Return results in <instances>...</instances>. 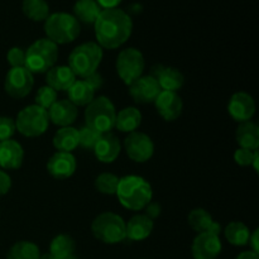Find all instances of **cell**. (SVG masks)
Returning <instances> with one entry per match:
<instances>
[{
    "instance_id": "cell-43",
    "label": "cell",
    "mask_w": 259,
    "mask_h": 259,
    "mask_svg": "<svg viewBox=\"0 0 259 259\" xmlns=\"http://www.w3.org/2000/svg\"><path fill=\"white\" fill-rule=\"evenodd\" d=\"M101 9H113V8H118L123 0H95Z\"/></svg>"
},
{
    "instance_id": "cell-28",
    "label": "cell",
    "mask_w": 259,
    "mask_h": 259,
    "mask_svg": "<svg viewBox=\"0 0 259 259\" xmlns=\"http://www.w3.org/2000/svg\"><path fill=\"white\" fill-rule=\"evenodd\" d=\"M224 235L228 242L235 247H244L248 244L250 237V230L244 223L232 222L225 227Z\"/></svg>"
},
{
    "instance_id": "cell-31",
    "label": "cell",
    "mask_w": 259,
    "mask_h": 259,
    "mask_svg": "<svg viewBox=\"0 0 259 259\" xmlns=\"http://www.w3.org/2000/svg\"><path fill=\"white\" fill-rule=\"evenodd\" d=\"M39 248L29 240H20L13 244L7 253V259H39Z\"/></svg>"
},
{
    "instance_id": "cell-9",
    "label": "cell",
    "mask_w": 259,
    "mask_h": 259,
    "mask_svg": "<svg viewBox=\"0 0 259 259\" xmlns=\"http://www.w3.org/2000/svg\"><path fill=\"white\" fill-rule=\"evenodd\" d=\"M116 73L125 85H132L141 76H143L146 68L144 56L138 48L129 47L120 51L116 58Z\"/></svg>"
},
{
    "instance_id": "cell-25",
    "label": "cell",
    "mask_w": 259,
    "mask_h": 259,
    "mask_svg": "<svg viewBox=\"0 0 259 259\" xmlns=\"http://www.w3.org/2000/svg\"><path fill=\"white\" fill-rule=\"evenodd\" d=\"M52 143L57 152L72 153V151L78 147V131L73 126L60 128L53 136Z\"/></svg>"
},
{
    "instance_id": "cell-24",
    "label": "cell",
    "mask_w": 259,
    "mask_h": 259,
    "mask_svg": "<svg viewBox=\"0 0 259 259\" xmlns=\"http://www.w3.org/2000/svg\"><path fill=\"white\" fill-rule=\"evenodd\" d=\"M142 124V113L134 106L121 109L116 113L115 128L121 133H133Z\"/></svg>"
},
{
    "instance_id": "cell-39",
    "label": "cell",
    "mask_w": 259,
    "mask_h": 259,
    "mask_svg": "<svg viewBox=\"0 0 259 259\" xmlns=\"http://www.w3.org/2000/svg\"><path fill=\"white\" fill-rule=\"evenodd\" d=\"M12 187V179L5 171L0 169V197L7 195Z\"/></svg>"
},
{
    "instance_id": "cell-23",
    "label": "cell",
    "mask_w": 259,
    "mask_h": 259,
    "mask_svg": "<svg viewBox=\"0 0 259 259\" xmlns=\"http://www.w3.org/2000/svg\"><path fill=\"white\" fill-rule=\"evenodd\" d=\"M235 139H237V143L239 144V148L258 151L259 126L252 120L239 123L237 132H235Z\"/></svg>"
},
{
    "instance_id": "cell-4",
    "label": "cell",
    "mask_w": 259,
    "mask_h": 259,
    "mask_svg": "<svg viewBox=\"0 0 259 259\" xmlns=\"http://www.w3.org/2000/svg\"><path fill=\"white\" fill-rule=\"evenodd\" d=\"M115 106L106 96H98L86 106V126L95 131L96 133H111V131L115 128Z\"/></svg>"
},
{
    "instance_id": "cell-42",
    "label": "cell",
    "mask_w": 259,
    "mask_h": 259,
    "mask_svg": "<svg viewBox=\"0 0 259 259\" xmlns=\"http://www.w3.org/2000/svg\"><path fill=\"white\" fill-rule=\"evenodd\" d=\"M258 237H259V230L255 229L254 232L250 233L249 240H248V244H249L250 250L254 253H259V244H258Z\"/></svg>"
},
{
    "instance_id": "cell-18",
    "label": "cell",
    "mask_w": 259,
    "mask_h": 259,
    "mask_svg": "<svg viewBox=\"0 0 259 259\" xmlns=\"http://www.w3.org/2000/svg\"><path fill=\"white\" fill-rule=\"evenodd\" d=\"M50 123L61 126H71L76 121L78 116L77 106L73 105L68 99L66 100H57L47 110Z\"/></svg>"
},
{
    "instance_id": "cell-26",
    "label": "cell",
    "mask_w": 259,
    "mask_h": 259,
    "mask_svg": "<svg viewBox=\"0 0 259 259\" xmlns=\"http://www.w3.org/2000/svg\"><path fill=\"white\" fill-rule=\"evenodd\" d=\"M68 100L75 106H88L95 99V90L85 80H76L67 90Z\"/></svg>"
},
{
    "instance_id": "cell-12",
    "label": "cell",
    "mask_w": 259,
    "mask_h": 259,
    "mask_svg": "<svg viewBox=\"0 0 259 259\" xmlns=\"http://www.w3.org/2000/svg\"><path fill=\"white\" fill-rule=\"evenodd\" d=\"M223 249L220 237L210 233H199L191 245L194 259H217Z\"/></svg>"
},
{
    "instance_id": "cell-27",
    "label": "cell",
    "mask_w": 259,
    "mask_h": 259,
    "mask_svg": "<svg viewBox=\"0 0 259 259\" xmlns=\"http://www.w3.org/2000/svg\"><path fill=\"white\" fill-rule=\"evenodd\" d=\"M101 8L95 0H77L73 5V17L78 23L94 24L101 13Z\"/></svg>"
},
{
    "instance_id": "cell-13",
    "label": "cell",
    "mask_w": 259,
    "mask_h": 259,
    "mask_svg": "<svg viewBox=\"0 0 259 259\" xmlns=\"http://www.w3.org/2000/svg\"><path fill=\"white\" fill-rule=\"evenodd\" d=\"M161 91L157 80L151 75L141 76L129 85V95L138 104H153Z\"/></svg>"
},
{
    "instance_id": "cell-19",
    "label": "cell",
    "mask_w": 259,
    "mask_h": 259,
    "mask_svg": "<svg viewBox=\"0 0 259 259\" xmlns=\"http://www.w3.org/2000/svg\"><path fill=\"white\" fill-rule=\"evenodd\" d=\"M93 151L101 163H113L120 154L121 144L115 134L105 133L101 134Z\"/></svg>"
},
{
    "instance_id": "cell-35",
    "label": "cell",
    "mask_w": 259,
    "mask_h": 259,
    "mask_svg": "<svg viewBox=\"0 0 259 259\" xmlns=\"http://www.w3.org/2000/svg\"><path fill=\"white\" fill-rule=\"evenodd\" d=\"M101 134L96 133L93 129L88 128V126H83L78 131V146L82 147L83 149H90L93 151L95 144L98 143L99 138H100Z\"/></svg>"
},
{
    "instance_id": "cell-16",
    "label": "cell",
    "mask_w": 259,
    "mask_h": 259,
    "mask_svg": "<svg viewBox=\"0 0 259 259\" xmlns=\"http://www.w3.org/2000/svg\"><path fill=\"white\" fill-rule=\"evenodd\" d=\"M77 162L75 156L67 152H56L47 162V171L53 179L66 180L70 179L76 171Z\"/></svg>"
},
{
    "instance_id": "cell-32",
    "label": "cell",
    "mask_w": 259,
    "mask_h": 259,
    "mask_svg": "<svg viewBox=\"0 0 259 259\" xmlns=\"http://www.w3.org/2000/svg\"><path fill=\"white\" fill-rule=\"evenodd\" d=\"M214 222L212 217L209 214V211L202 207H196V209L191 210L187 217V223H189L190 228L199 234V233H206L209 229L210 224Z\"/></svg>"
},
{
    "instance_id": "cell-37",
    "label": "cell",
    "mask_w": 259,
    "mask_h": 259,
    "mask_svg": "<svg viewBox=\"0 0 259 259\" xmlns=\"http://www.w3.org/2000/svg\"><path fill=\"white\" fill-rule=\"evenodd\" d=\"M17 128H15V120L10 116H0V142L12 139Z\"/></svg>"
},
{
    "instance_id": "cell-3",
    "label": "cell",
    "mask_w": 259,
    "mask_h": 259,
    "mask_svg": "<svg viewBox=\"0 0 259 259\" xmlns=\"http://www.w3.org/2000/svg\"><path fill=\"white\" fill-rule=\"evenodd\" d=\"M103 48L96 42H86L73 48L68 56V67L75 76L86 78L96 72L103 61Z\"/></svg>"
},
{
    "instance_id": "cell-29",
    "label": "cell",
    "mask_w": 259,
    "mask_h": 259,
    "mask_svg": "<svg viewBox=\"0 0 259 259\" xmlns=\"http://www.w3.org/2000/svg\"><path fill=\"white\" fill-rule=\"evenodd\" d=\"M22 12L33 22H45L50 17V5L47 0H23Z\"/></svg>"
},
{
    "instance_id": "cell-40",
    "label": "cell",
    "mask_w": 259,
    "mask_h": 259,
    "mask_svg": "<svg viewBox=\"0 0 259 259\" xmlns=\"http://www.w3.org/2000/svg\"><path fill=\"white\" fill-rule=\"evenodd\" d=\"M144 215L146 217H148L151 220H154L156 218H158L159 215H161V205L158 204V202H149L148 205H147L146 207H144Z\"/></svg>"
},
{
    "instance_id": "cell-46",
    "label": "cell",
    "mask_w": 259,
    "mask_h": 259,
    "mask_svg": "<svg viewBox=\"0 0 259 259\" xmlns=\"http://www.w3.org/2000/svg\"><path fill=\"white\" fill-rule=\"evenodd\" d=\"M39 259H57V258L53 257V255L51 254V253H47V254H40Z\"/></svg>"
},
{
    "instance_id": "cell-6",
    "label": "cell",
    "mask_w": 259,
    "mask_h": 259,
    "mask_svg": "<svg viewBox=\"0 0 259 259\" xmlns=\"http://www.w3.org/2000/svg\"><path fill=\"white\" fill-rule=\"evenodd\" d=\"M81 25L72 14L58 12L50 14L45 20V33L47 39L56 45H67L80 35Z\"/></svg>"
},
{
    "instance_id": "cell-22",
    "label": "cell",
    "mask_w": 259,
    "mask_h": 259,
    "mask_svg": "<svg viewBox=\"0 0 259 259\" xmlns=\"http://www.w3.org/2000/svg\"><path fill=\"white\" fill-rule=\"evenodd\" d=\"M75 81V73L68 66H53L50 71L46 72V82L57 93L67 91Z\"/></svg>"
},
{
    "instance_id": "cell-1",
    "label": "cell",
    "mask_w": 259,
    "mask_h": 259,
    "mask_svg": "<svg viewBox=\"0 0 259 259\" xmlns=\"http://www.w3.org/2000/svg\"><path fill=\"white\" fill-rule=\"evenodd\" d=\"M98 45L103 50H116L129 39L133 22L128 13L119 8L103 9L94 23Z\"/></svg>"
},
{
    "instance_id": "cell-45",
    "label": "cell",
    "mask_w": 259,
    "mask_h": 259,
    "mask_svg": "<svg viewBox=\"0 0 259 259\" xmlns=\"http://www.w3.org/2000/svg\"><path fill=\"white\" fill-rule=\"evenodd\" d=\"M235 259H259V255L258 253L252 252V250H245V252L240 253Z\"/></svg>"
},
{
    "instance_id": "cell-36",
    "label": "cell",
    "mask_w": 259,
    "mask_h": 259,
    "mask_svg": "<svg viewBox=\"0 0 259 259\" xmlns=\"http://www.w3.org/2000/svg\"><path fill=\"white\" fill-rule=\"evenodd\" d=\"M259 158L258 151H250V149L245 148H238L234 153V161L235 163L239 164L242 167L252 166L253 162Z\"/></svg>"
},
{
    "instance_id": "cell-41",
    "label": "cell",
    "mask_w": 259,
    "mask_h": 259,
    "mask_svg": "<svg viewBox=\"0 0 259 259\" xmlns=\"http://www.w3.org/2000/svg\"><path fill=\"white\" fill-rule=\"evenodd\" d=\"M82 80H85L86 82H88L89 85H90L95 91L99 90V89L103 86V77H101L100 73H98V71H96V72H94L93 75L88 76L86 78H82Z\"/></svg>"
},
{
    "instance_id": "cell-34",
    "label": "cell",
    "mask_w": 259,
    "mask_h": 259,
    "mask_svg": "<svg viewBox=\"0 0 259 259\" xmlns=\"http://www.w3.org/2000/svg\"><path fill=\"white\" fill-rule=\"evenodd\" d=\"M35 105L40 106L45 110H48L53 104L57 101V91L53 90L51 86L45 85L42 88L38 89L37 94H35Z\"/></svg>"
},
{
    "instance_id": "cell-38",
    "label": "cell",
    "mask_w": 259,
    "mask_h": 259,
    "mask_svg": "<svg viewBox=\"0 0 259 259\" xmlns=\"http://www.w3.org/2000/svg\"><path fill=\"white\" fill-rule=\"evenodd\" d=\"M7 61L10 68L24 67L25 65V51L20 47H13L8 51Z\"/></svg>"
},
{
    "instance_id": "cell-2",
    "label": "cell",
    "mask_w": 259,
    "mask_h": 259,
    "mask_svg": "<svg viewBox=\"0 0 259 259\" xmlns=\"http://www.w3.org/2000/svg\"><path fill=\"white\" fill-rule=\"evenodd\" d=\"M115 195L125 209L141 211L152 201L153 191L149 182L143 177L129 175L119 179Z\"/></svg>"
},
{
    "instance_id": "cell-20",
    "label": "cell",
    "mask_w": 259,
    "mask_h": 259,
    "mask_svg": "<svg viewBox=\"0 0 259 259\" xmlns=\"http://www.w3.org/2000/svg\"><path fill=\"white\" fill-rule=\"evenodd\" d=\"M24 161V149L14 139L0 142V167L3 169H18Z\"/></svg>"
},
{
    "instance_id": "cell-15",
    "label": "cell",
    "mask_w": 259,
    "mask_h": 259,
    "mask_svg": "<svg viewBox=\"0 0 259 259\" xmlns=\"http://www.w3.org/2000/svg\"><path fill=\"white\" fill-rule=\"evenodd\" d=\"M157 113L166 121H174L180 118L184 110V101L177 93L161 91L154 100Z\"/></svg>"
},
{
    "instance_id": "cell-14",
    "label": "cell",
    "mask_w": 259,
    "mask_h": 259,
    "mask_svg": "<svg viewBox=\"0 0 259 259\" xmlns=\"http://www.w3.org/2000/svg\"><path fill=\"white\" fill-rule=\"evenodd\" d=\"M228 113L238 123L252 120L255 114L254 99L244 91H238L233 94L228 104Z\"/></svg>"
},
{
    "instance_id": "cell-17",
    "label": "cell",
    "mask_w": 259,
    "mask_h": 259,
    "mask_svg": "<svg viewBox=\"0 0 259 259\" xmlns=\"http://www.w3.org/2000/svg\"><path fill=\"white\" fill-rule=\"evenodd\" d=\"M151 76H153L158 82L162 91H172L177 93L185 83V76L179 68L176 67H164L158 65L152 68Z\"/></svg>"
},
{
    "instance_id": "cell-11",
    "label": "cell",
    "mask_w": 259,
    "mask_h": 259,
    "mask_svg": "<svg viewBox=\"0 0 259 259\" xmlns=\"http://www.w3.org/2000/svg\"><path fill=\"white\" fill-rule=\"evenodd\" d=\"M124 148L129 158L137 163L148 162L153 157L154 143L151 137L142 132H133L124 139Z\"/></svg>"
},
{
    "instance_id": "cell-7",
    "label": "cell",
    "mask_w": 259,
    "mask_h": 259,
    "mask_svg": "<svg viewBox=\"0 0 259 259\" xmlns=\"http://www.w3.org/2000/svg\"><path fill=\"white\" fill-rule=\"evenodd\" d=\"M91 233L104 244H118L125 240V222L115 212H101L91 223Z\"/></svg>"
},
{
    "instance_id": "cell-10",
    "label": "cell",
    "mask_w": 259,
    "mask_h": 259,
    "mask_svg": "<svg viewBox=\"0 0 259 259\" xmlns=\"http://www.w3.org/2000/svg\"><path fill=\"white\" fill-rule=\"evenodd\" d=\"M34 86L33 73L25 67H14L8 71L4 80V90L10 98L23 99L29 95Z\"/></svg>"
},
{
    "instance_id": "cell-8",
    "label": "cell",
    "mask_w": 259,
    "mask_h": 259,
    "mask_svg": "<svg viewBox=\"0 0 259 259\" xmlns=\"http://www.w3.org/2000/svg\"><path fill=\"white\" fill-rule=\"evenodd\" d=\"M50 125L47 110L40 106L28 105L18 113L15 119V128L27 138H37L46 133Z\"/></svg>"
},
{
    "instance_id": "cell-30",
    "label": "cell",
    "mask_w": 259,
    "mask_h": 259,
    "mask_svg": "<svg viewBox=\"0 0 259 259\" xmlns=\"http://www.w3.org/2000/svg\"><path fill=\"white\" fill-rule=\"evenodd\" d=\"M76 243L72 237L67 234H58L50 244V253L57 259H62L75 254Z\"/></svg>"
},
{
    "instance_id": "cell-44",
    "label": "cell",
    "mask_w": 259,
    "mask_h": 259,
    "mask_svg": "<svg viewBox=\"0 0 259 259\" xmlns=\"http://www.w3.org/2000/svg\"><path fill=\"white\" fill-rule=\"evenodd\" d=\"M206 233H210V234H214V235H218V237H219L220 233H222V225L217 222H212L211 224H210L209 229H207Z\"/></svg>"
},
{
    "instance_id": "cell-5",
    "label": "cell",
    "mask_w": 259,
    "mask_h": 259,
    "mask_svg": "<svg viewBox=\"0 0 259 259\" xmlns=\"http://www.w3.org/2000/svg\"><path fill=\"white\" fill-rule=\"evenodd\" d=\"M58 60V46L47 38H40L33 42L25 51L24 67L30 73H46Z\"/></svg>"
},
{
    "instance_id": "cell-33",
    "label": "cell",
    "mask_w": 259,
    "mask_h": 259,
    "mask_svg": "<svg viewBox=\"0 0 259 259\" xmlns=\"http://www.w3.org/2000/svg\"><path fill=\"white\" fill-rule=\"evenodd\" d=\"M119 185V177L116 175L110 174V172H104L100 174L95 179V189L98 192L103 195H115L116 189Z\"/></svg>"
},
{
    "instance_id": "cell-21",
    "label": "cell",
    "mask_w": 259,
    "mask_h": 259,
    "mask_svg": "<svg viewBox=\"0 0 259 259\" xmlns=\"http://www.w3.org/2000/svg\"><path fill=\"white\" fill-rule=\"evenodd\" d=\"M153 220L144 214L134 215L128 223H125V239L133 242H142L147 239L153 232Z\"/></svg>"
},
{
    "instance_id": "cell-47",
    "label": "cell",
    "mask_w": 259,
    "mask_h": 259,
    "mask_svg": "<svg viewBox=\"0 0 259 259\" xmlns=\"http://www.w3.org/2000/svg\"><path fill=\"white\" fill-rule=\"evenodd\" d=\"M62 259H77V258H76V255L73 254V255H70V257H66V258H62Z\"/></svg>"
}]
</instances>
